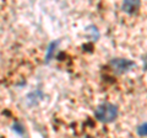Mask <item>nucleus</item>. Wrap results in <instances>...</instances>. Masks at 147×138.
Returning a JSON list of instances; mask_svg holds the SVG:
<instances>
[{
	"instance_id": "nucleus-1",
	"label": "nucleus",
	"mask_w": 147,
	"mask_h": 138,
	"mask_svg": "<svg viewBox=\"0 0 147 138\" xmlns=\"http://www.w3.org/2000/svg\"><path fill=\"white\" fill-rule=\"evenodd\" d=\"M94 117L97 121L102 123H112L117 120L119 115L118 106L112 102H103L99 104L94 109Z\"/></svg>"
},
{
	"instance_id": "nucleus-2",
	"label": "nucleus",
	"mask_w": 147,
	"mask_h": 138,
	"mask_svg": "<svg viewBox=\"0 0 147 138\" xmlns=\"http://www.w3.org/2000/svg\"><path fill=\"white\" fill-rule=\"evenodd\" d=\"M109 66L115 74L123 75V74H125V73L130 72L131 69H134L136 64L126 58H113L112 61L109 62Z\"/></svg>"
},
{
	"instance_id": "nucleus-3",
	"label": "nucleus",
	"mask_w": 147,
	"mask_h": 138,
	"mask_svg": "<svg viewBox=\"0 0 147 138\" xmlns=\"http://www.w3.org/2000/svg\"><path fill=\"white\" fill-rule=\"evenodd\" d=\"M140 5H141L140 0H124L121 4V10L129 14V15H134V14L139 11Z\"/></svg>"
},
{
	"instance_id": "nucleus-4",
	"label": "nucleus",
	"mask_w": 147,
	"mask_h": 138,
	"mask_svg": "<svg viewBox=\"0 0 147 138\" xmlns=\"http://www.w3.org/2000/svg\"><path fill=\"white\" fill-rule=\"evenodd\" d=\"M136 133H137V136H140V137H146L147 136V122H144L137 126Z\"/></svg>"
},
{
	"instance_id": "nucleus-5",
	"label": "nucleus",
	"mask_w": 147,
	"mask_h": 138,
	"mask_svg": "<svg viewBox=\"0 0 147 138\" xmlns=\"http://www.w3.org/2000/svg\"><path fill=\"white\" fill-rule=\"evenodd\" d=\"M142 63H144V68H145V70H147V53L145 54L144 57H142Z\"/></svg>"
}]
</instances>
